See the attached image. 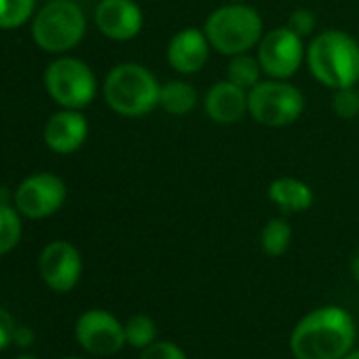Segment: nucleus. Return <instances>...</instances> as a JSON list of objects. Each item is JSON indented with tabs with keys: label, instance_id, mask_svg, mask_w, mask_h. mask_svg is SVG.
Instances as JSON below:
<instances>
[{
	"label": "nucleus",
	"instance_id": "1",
	"mask_svg": "<svg viewBox=\"0 0 359 359\" xmlns=\"http://www.w3.org/2000/svg\"><path fill=\"white\" fill-rule=\"evenodd\" d=\"M353 342V317L340 306H321L296 323L290 348L296 359H342Z\"/></svg>",
	"mask_w": 359,
	"mask_h": 359
},
{
	"label": "nucleus",
	"instance_id": "2",
	"mask_svg": "<svg viewBox=\"0 0 359 359\" xmlns=\"http://www.w3.org/2000/svg\"><path fill=\"white\" fill-rule=\"evenodd\" d=\"M311 74L330 89L355 87L359 83V43L342 30H325L306 47Z\"/></svg>",
	"mask_w": 359,
	"mask_h": 359
},
{
	"label": "nucleus",
	"instance_id": "3",
	"mask_svg": "<svg viewBox=\"0 0 359 359\" xmlns=\"http://www.w3.org/2000/svg\"><path fill=\"white\" fill-rule=\"evenodd\" d=\"M203 32L212 49L229 57L252 51L264 36L260 13L243 3L222 5L212 11Z\"/></svg>",
	"mask_w": 359,
	"mask_h": 359
},
{
	"label": "nucleus",
	"instance_id": "4",
	"mask_svg": "<svg viewBox=\"0 0 359 359\" xmlns=\"http://www.w3.org/2000/svg\"><path fill=\"white\" fill-rule=\"evenodd\" d=\"M161 85L154 74L140 64L114 66L104 83L106 104L123 116H144L158 106Z\"/></svg>",
	"mask_w": 359,
	"mask_h": 359
},
{
	"label": "nucleus",
	"instance_id": "5",
	"mask_svg": "<svg viewBox=\"0 0 359 359\" xmlns=\"http://www.w3.org/2000/svg\"><path fill=\"white\" fill-rule=\"evenodd\" d=\"M304 112L302 91L279 79L260 81L248 91V114L264 127H287Z\"/></svg>",
	"mask_w": 359,
	"mask_h": 359
},
{
	"label": "nucleus",
	"instance_id": "6",
	"mask_svg": "<svg viewBox=\"0 0 359 359\" xmlns=\"http://www.w3.org/2000/svg\"><path fill=\"white\" fill-rule=\"evenodd\" d=\"M87 30L85 15L72 0H53L39 11L32 24L36 45L49 53H64L76 47Z\"/></svg>",
	"mask_w": 359,
	"mask_h": 359
},
{
	"label": "nucleus",
	"instance_id": "7",
	"mask_svg": "<svg viewBox=\"0 0 359 359\" xmlns=\"http://www.w3.org/2000/svg\"><path fill=\"white\" fill-rule=\"evenodd\" d=\"M45 87L49 95L64 108H87L97 91L93 70L76 57H60L45 72Z\"/></svg>",
	"mask_w": 359,
	"mask_h": 359
},
{
	"label": "nucleus",
	"instance_id": "8",
	"mask_svg": "<svg viewBox=\"0 0 359 359\" xmlns=\"http://www.w3.org/2000/svg\"><path fill=\"white\" fill-rule=\"evenodd\" d=\"M256 57L260 62L262 72L269 79L287 81L290 76H294L300 70V66L306 57L304 39H300L287 26L275 28L260 39Z\"/></svg>",
	"mask_w": 359,
	"mask_h": 359
},
{
	"label": "nucleus",
	"instance_id": "9",
	"mask_svg": "<svg viewBox=\"0 0 359 359\" xmlns=\"http://www.w3.org/2000/svg\"><path fill=\"white\" fill-rule=\"evenodd\" d=\"M66 201L64 180L53 173H34L15 191V205L28 218H47Z\"/></svg>",
	"mask_w": 359,
	"mask_h": 359
},
{
	"label": "nucleus",
	"instance_id": "10",
	"mask_svg": "<svg viewBox=\"0 0 359 359\" xmlns=\"http://www.w3.org/2000/svg\"><path fill=\"white\" fill-rule=\"evenodd\" d=\"M76 340L95 355H114L123 348L125 325L108 311H87L76 321Z\"/></svg>",
	"mask_w": 359,
	"mask_h": 359
},
{
	"label": "nucleus",
	"instance_id": "11",
	"mask_svg": "<svg viewBox=\"0 0 359 359\" xmlns=\"http://www.w3.org/2000/svg\"><path fill=\"white\" fill-rule=\"evenodd\" d=\"M41 277L55 292H70L83 271V260L79 250L68 241H53L41 254Z\"/></svg>",
	"mask_w": 359,
	"mask_h": 359
},
{
	"label": "nucleus",
	"instance_id": "12",
	"mask_svg": "<svg viewBox=\"0 0 359 359\" xmlns=\"http://www.w3.org/2000/svg\"><path fill=\"white\" fill-rule=\"evenodd\" d=\"M212 45L203 30L184 28L171 36L167 43V64L177 74H197L210 60Z\"/></svg>",
	"mask_w": 359,
	"mask_h": 359
},
{
	"label": "nucleus",
	"instance_id": "13",
	"mask_svg": "<svg viewBox=\"0 0 359 359\" xmlns=\"http://www.w3.org/2000/svg\"><path fill=\"white\" fill-rule=\"evenodd\" d=\"M95 24L110 41H131L142 32L144 15L133 0H102L95 9Z\"/></svg>",
	"mask_w": 359,
	"mask_h": 359
},
{
	"label": "nucleus",
	"instance_id": "14",
	"mask_svg": "<svg viewBox=\"0 0 359 359\" xmlns=\"http://www.w3.org/2000/svg\"><path fill=\"white\" fill-rule=\"evenodd\" d=\"M87 133H89L87 118L79 110H70V108L55 112L45 125V142L57 154L76 152L85 144Z\"/></svg>",
	"mask_w": 359,
	"mask_h": 359
},
{
	"label": "nucleus",
	"instance_id": "15",
	"mask_svg": "<svg viewBox=\"0 0 359 359\" xmlns=\"http://www.w3.org/2000/svg\"><path fill=\"white\" fill-rule=\"evenodd\" d=\"M205 114L218 125H235L248 114V91L231 81H218L205 93Z\"/></svg>",
	"mask_w": 359,
	"mask_h": 359
},
{
	"label": "nucleus",
	"instance_id": "16",
	"mask_svg": "<svg viewBox=\"0 0 359 359\" xmlns=\"http://www.w3.org/2000/svg\"><path fill=\"white\" fill-rule=\"evenodd\" d=\"M269 199L283 214H300L313 208L315 195L313 189L298 177H277L269 187Z\"/></svg>",
	"mask_w": 359,
	"mask_h": 359
},
{
	"label": "nucleus",
	"instance_id": "17",
	"mask_svg": "<svg viewBox=\"0 0 359 359\" xmlns=\"http://www.w3.org/2000/svg\"><path fill=\"white\" fill-rule=\"evenodd\" d=\"M197 102H199V93L187 81H169V83L161 85L158 106L167 114H173V116L189 114L197 106Z\"/></svg>",
	"mask_w": 359,
	"mask_h": 359
},
{
	"label": "nucleus",
	"instance_id": "18",
	"mask_svg": "<svg viewBox=\"0 0 359 359\" xmlns=\"http://www.w3.org/2000/svg\"><path fill=\"white\" fill-rule=\"evenodd\" d=\"M260 74H262V68H260L258 57H254L250 53H239V55L231 57V64L226 70V81L250 91L252 87H256L260 83Z\"/></svg>",
	"mask_w": 359,
	"mask_h": 359
},
{
	"label": "nucleus",
	"instance_id": "19",
	"mask_svg": "<svg viewBox=\"0 0 359 359\" xmlns=\"http://www.w3.org/2000/svg\"><path fill=\"white\" fill-rule=\"evenodd\" d=\"M292 243V226L283 218H273L264 224L260 233V245L266 256H283Z\"/></svg>",
	"mask_w": 359,
	"mask_h": 359
},
{
	"label": "nucleus",
	"instance_id": "20",
	"mask_svg": "<svg viewBox=\"0 0 359 359\" xmlns=\"http://www.w3.org/2000/svg\"><path fill=\"white\" fill-rule=\"evenodd\" d=\"M36 0H0V30H13L24 26L32 11Z\"/></svg>",
	"mask_w": 359,
	"mask_h": 359
},
{
	"label": "nucleus",
	"instance_id": "21",
	"mask_svg": "<svg viewBox=\"0 0 359 359\" xmlns=\"http://www.w3.org/2000/svg\"><path fill=\"white\" fill-rule=\"evenodd\" d=\"M154 336H156V323L148 315H133L125 323V340L131 346L146 348L148 344L154 342Z\"/></svg>",
	"mask_w": 359,
	"mask_h": 359
},
{
	"label": "nucleus",
	"instance_id": "22",
	"mask_svg": "<svg viewBox=\"0 0 359 359\" xmlns=\"http://www.w3.org/2000/svg\"><path fill=\"white\" fill-rule=\"evenodd\" d=\"M20 237H22L20 216L5 203H0V256L11 252L18 245Z\"/></svg>",
	"mask_w": 359,
	"mask_h": 359
},
{
	"label": "nucleus",
	"instance_id": "23",
	"mask_svg": "<svg viewBox=\"0 0 359 359\" xmlns=\"http://www.w3.org/2000/svg\"><path fill=\"white\" fill-rule=\"evenodd\" d=\"M332 108L334 112L344 118L351 121L359 114V89L355 87H342V89H334L332 95Z\"/></svg>",
	"mask_w": 359,
	"mask_h": 359
},
{
	"label": "nucleus",
	"instance_id": "24",
	"mask_svg": "<svg viewBox=\"0 0 359 359\" xmlns=\"http://www.w3.org/2000/svg\"><path fill=\"white\" fill-rule=\"evenodd\" d=\"M315 24H317V20H315V13L313 11H309V9H296V11L290 13L285 26L292 32H296L300 39H306V36H311L315 32Z\"/></svg>",
	"mask_w": 359,
	"mask_h": 359
},
{
	"label": "nucleus",
	"instance_id": "25",
	"mask_svg": "<svg viewBox=\"0 0 359 359\" xmlns=\"http://www.w3.org/2000/svg\"><path fill=\"white\" fill-rule=\"evenodd\" d=\"M140 359H189V357L173 342H152L142 351Z\"/></svg>",
	"mask_w": 359,
	"mask_h": 359
},
{
	"label": "nucleus",
	"instance_id": "26",
	"mask_svg": "<svg viewBox=\"0 0 359 359\" xmlns=\"http://www.w3.org/2000/svg\"><path fill=\"white\" fill-rule=\"evenodd\" d=\"M13 336H15V323L5 309H0V351L13 340Z\"/></svg>",
	"mask_w": 359,
	"mask_h": 359
},
{
	"label": "nucleus",
	"instance_id": "27",
	"mask_svg": "<svg viewBox=\"0 0 359 359\" xmlns=\"http://www.w3.org/2000/svg\"><path fill=\"white\" fill-rule=\"evenodd\" d=\"M13 340H15L20 346H28V344H32V342H34V332H32V330H28V327H20V330H15Z\"/></svg>",
	"mask_w": 359,
	"mask_h": 359
},
{
	"label": "nucleus",
	"instance_id": "28",
	"mask_svg": "<svg viewBox=\"0 0 359 359\" xmlns=\"http://www.w3.org/2000/svg\"><path fill=\"white\" fill-rule=\"evenodd\" d=\"M351 269H353V277L359 281V254L353 258V264H351Z\"/></svg>",
	"mask_w": 359,
	"mask_h": 359
},
{
	"label": "nucleus",
	"instance_id": "29",
	"mask_svg": "<svg viewBox=\"0 0 359 359\" xmlns=\"http://www.w3.org/2000/svg\"><path fill=\"white\" fill-rule=\"evenodd\" d=\"M342 359H359V351H351V353H346Z\"/></svg>",
	"mask_w": 359,
	"mask_h": 359
},
{
	"label": "nucleus",
	"instance_id": "30",
	"mask_svg": "<svg viewBox=\"0 0 359 359\" xmlns=\"http://www.w3.org/2000/svg\"><path fill=\"white\" fill-rule=\"evenodd\" d=\"M18 359H39V357H34V355H22V357H18Z\"/></svg>",
	"mask_w": 359,
	"mask_h": 359
},
{
	"label": "nucleus",
	"instance_id": "31",
	"mask_svg": "<svg viewBox=\"0 0 359 359\" xmlns=\"http://www.w3.org/2000/svg\"><path fill=\"white\" fill-rule=\"evenodd\" d=\"M231 3H245V0H231Z\"/></svg>",
	"mask_w": 359,
	"mask_h": 359
},
{
	"label": "nucleus",
	"instance_id": "32",
	"mask_svg": "<svg viewBox=\"0 0 359 359\" xmlns=\"http://www.w3.org/2000/svg\"><path fill=\"white\" fill-rule=\"evenodd\" d=\"M68 359H79V357H68Z\"/></svg>",
	"mask_w": 359,
	"mask_h": 359
},
{
	"label": "nucleus",
	"instance_id": "33",
	"mask_svg": "<svg viewBox=\"0 0 359 359\" xmlns=\"http://www.w3.org/2000/svg\"><path fill=\"white\" fill-rule=\"evenodd\" d=\"M357 43H359V36H357Z\"/></svg>",
	"mask_w": 359,
	"mask_h": 359
},
{
	"label": "nucleus",
	"instance_id": "34",
	"mask_svg": "<svg viewBox=\"0 0 359 359\" xmlns=\"http://www.w3.org/2000/svg\"><path fill=\"white\" fill-rule=\"evenodd\" d=\"M357 89H359V87H357Z\"/></svg>",
	"mask_w": 359,
	"mask_h": 359
}]
</instances>
